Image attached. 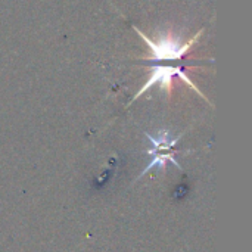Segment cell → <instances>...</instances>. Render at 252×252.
<instances>
[{
	"mask_svg": "<svg viewBox=\"0 0 252 252\" xmlns=\"http://www.w3.org/2000/svg\"><path fill=\"white\" fill-rule=\"evenodd\" d=\"M134 30L137 31V34L142 37V40L149 46L151 52H152V56H151V61H177L180 59L182 56H185L190 47L198 41L199 35L202 34V30L199 32L195 34L193 38H190L189 41L186 43H182L179 41L177 38L171 37V35H165V37H161L157 43L152 41L151 38H148L139 28L134 27Z\"/></svg>",
	"mask_w": 252,
	"mask_h": 252,
	"instance_id": "6da1fadb",
	"label": "cell"
},
{
	"mask_svg": "<svg viewBox=\"0 0 252 252\" xmlns=\"http://www.w3.org/2000/svg\"><path fill=\"white\" fill-rule=\"evenodd\" d=\"M173 75H179V78H182L190 89H193L198 94H201L202 97H205L198 89L196 86L189 80V77L183 72V68L182 66H154L152 68V74L149 77V80L143 84V87L137 92V94L134 96V99L140 97L148 89H151L154 84H158L161 89H164L168 94H171V78Z\"/></svg>",
	"mask_w": 252,
	"mask_h": 252,
	"instance_id": "7a4b0ae2",
	"label": "cell"
},
{
	"mask_svg": "<svg viewBox=\"0 0 252 252\" xmlns=\"http://www.w3.org/2000/svg\"><path fill=\"white\" fill-rule=\"evenodd\" d=\"M152 157H154V158H152L151 164H149V165H148V167L143 170L142 176H143V174H146L148 171H151L154 167L164 168L167 162H173V164H174L177 168H180V170H182V165H180V164H179V162L174 159V155H173V154H159V152H158V154H152Z\"/></svg>",
	"mask_w": 252,
	"mask_h": 252,
	"instance_id": "3957f363",
	"label": "cell"
}]
</instances>
